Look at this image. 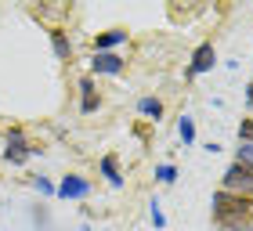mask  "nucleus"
<instances>
[{
    "mask_svg": "<svg viewBox=\"0 0 253 231\" xmlns=\"http://www.w3.org/2000/svg\"><path fill=\"white\" fill-rule=\"evenodd\" d=\"M232 231H239V228H232ZM243 231H250V228H243Z\"/></svg>",
    "mask_w": 253,
    "mask_h": 231,
    "instance_id": "obj_18",
    "label": "nucleus"
},
{
    "mask_svg": "<svg viewBox=\"0 0 253 231\" xmlns=\"http://www.w3.org/2000/svg\"><path fill=\"white\" fill-rule=\"evenodd\" d=\"M156 181H163V184H174V181H177V170L170 166V163H163V166H156Z\"/></svg>",
    "mask_w": 253,
    "mask_h": 231,
    "instance_id": "obj_13",
    "label": "nucleus"
},
{
    "mask_svg": "<svg viewBox=\"0 0 253 231\" xmlns=\"http://www.w3.org/2000/svg\"><path fill=\"white\" fill-rule=\"evenodd\" d=\"M137 112L148 116V119H159V116H163V101H156V98H141V101H137Z\"/></svg>",
    "mask_w": 253,
    "mask_h": 231,
    "instance_id": "obj_9",
    "label": "nucleus"
},
{
    "mask_svg": "<svg viewBox=\"0 0 253 231\" xmlns=\"http://www.w3.org/2000/svg\"><path fill=\"white\" fill-rule=\"evenodd\" d=\"M221 192H243V195H253V173L246 170V166H239V163H232L224 170V188Z\"/></svg>",
    "mask_w": 253,
    "mask_h": 231,
    "instance_id": "obj_2",
    "label": "nucleus"
},
{
    "mask_svg": "<svg viewBox=\"0 0 253 231\" xmlns=\"http://www.w3.org/2000/svg\"><path fill=\"white\" fill-rule=\"evenodd\" d=\"M80 90H84V112H90V109H94V83H90V79H84V83H80Z\"/></svg>",
    "mask_w": 253,
    "mask_h": 231,
    "instance_id": "obj_14",
    "label": "nucleus"
},
{
    "mask_svg": "<svg viewBox=\"0 0 253 231\" xmlns=\"http://www.w3.org/2000/svg\"><path fill=\"white\" fill-rule=\"evenodd\" d=\"M51 47H54V54H58V58H69V51H73L62 33H51Z\"/></svg>",
    "mask_w": 253,
    "mask_h": 231,
    "instance_id": "obj_12",
    "label": "nucleus"
},
{
    "mask_svg": "<svg viewBox=\"0 0 253 231\" xmlns=\"http://www.w3.org/2000/svg\"><path fill=\"white\" fill-rule=\"evenodd\" d=\"M120 43H126V33L123 29H109V33H101V37L94 40V54H105L112 47H120Z\"/></svg>",
    "mask_w": 253,
    "mask_h": 231,
    "instance_id": "obj_7",
    "label": "nucleus"
},
{
    "mask_svg": "<svg viewBox=\"0 0 253 231\" xmlns=\"http://www.w3.org/2000/svg\"><path fill=\"white\" fill-rule=\"evenodd\" d=\"M90 69H94V73H105V76H120V73H123V58H120V54H112V51L94 54Z\"/></svg>",
    "mask_w": 253,
    "mask_h": 231,
    "instance_id": "obj_6",
    "label": "nucleus"
},
{
    "mask_svg": "<svg viewBox=\"0 0 253 231\" xmlns=\"http://www.w3.org/2000/svg\"><path fill=\"white\" fill-rule=\"evenodd\" d=\"M246 101H250V109H253V83L246 87Z\"/></svg>",
    "mask_w": 253,
    "mask_h": 231,
    "instance_id": "obj_17",
    "label": "nucleus"
},
{
    "mask_svg": "<svg viewBox=\"0 0 253 231\" xmlns=\"http://www.w3.org/2000/svg\"><path fill=\"white\" fill-rule=\"evenodd\" d=\"M29 155H33V148H29V141H26V134H22V130H11V134H7V148H4V159H7V163H26Z\"/></svg>",
    "mask_w": 253,
    "mask_h": 231,
    "instance_id": "obj_3",
    "label": "nucleus"
},
{
    "mask_svg": "<svg viewBox=\"0 0 253 231\" xmlns=\"http://www.w3.org/2000/svg\"><path fill=\"white\" fill-rule=\"evenodd\" d=\"M101 173L109 177V184H112V188H120V184H123V177H120V166H116V155H105V159H101Z\"/></svg>",
    "mask_w": 253,
    "mask_h": 231,
    "instance_id": "obj_8",
    "label": "nucleus"
},
{
    "mask_svg": "<svg viewBox=\"0 0 253 231\" xmlns=\"http://www.w3.org/2000/svg\"><path fill=\"white\" fill-rule=\"evenodd\" d=\"M250 213V202L243 199V195H228V192H217L213 195V217L221 221L224 228H232V221H243V217Z\"/></svg>",
    "mask_w": 253,
    "mask_h": 231,
    "instance_id": "obj_1",
    "label": "nucleus"
},
{
    "mask_svg": "<svg viewBox=\"0 0 253 231\" xmlns=\"http://www.w3.org/2000/svg\"><path fill=\"white\" fill-rule=\"evenodd\" d=\"M235 163H239V166H246V170L253 173V145H250V141H243V145L235 148Z\"/></svg>",
    "mask_w": 253,
    "mask_h": 231,
    "instance_id": "obj_10",
    "label": "nucleus"
},
{
    "mask_svg": "<svg viewBox=\"0 0 253 231\" xmlns=\"http://www.w3.org/2000/svg\"><path fill=\"white\" fill-rule=\"evenodd\" d=\"M84 231H90V228H84Z\"/></svg>",
    "mask_w": 253,
    "mask_h": 231,
    "instance_id": "obj_19",
    "label": "nucleus"
},
{
    "mask_svg": "<svg viewBox=\"0 0 253 231\" xmlns=\"http://www.w3.org/2000/svg\"><path fill=\"white\" fill-rule=\"evenodd\" d=\"M213 62H217L213 43H199V47H195V54H192L188 73H192V76H203V73H210V69H213Z\"/></svg>",
    "mask_w": 253,
    "mask_h": 231,
    "instance_id": "obj_5",
    "label": "nucleus"
},
{
    "mask_svg": "<svg viewBox=\"0 0 253 231\" xmlns=\"http://www.w3.org/2000/svg\"><path fill=\"white\" fill-rule=\"evenodd\" d=\"M148 217H152V224H156V228H167V217H163V210H159V202H152Z\"/></svg>",
    "mask_w": 253,
    "mask_h": 231,
    "instance_id": "obj_16",
    "label": "nucleus"
},
{
    "mask_svg": "<svg viewBox=\"0 0 253 231\" xmlns=\"http://www.w3.org/2000/svg\"><path fill=\"white\" fill-rule=\"evenodd\" d=\"M58 195L62 199H87L90 195V181L80 177V173H69V177H62V184H58Z\"/></svg>",
    "mask_w": 253,
    "mask_h": 231,
    "instance_id": "obj_4",
    "label": "nucleus"
},
{
    "mask_svg": "<svg viewBox=\"0 0 253 231\" xmlns=\"http://www.w3.org/2000/svg\"><path fill=\"white\" fill-rule=\"evenodd\" d=\"M177 134H181V141H185V145H192V141H195V123H192V116H181Z\"/></svg>",
    "mask_w": 253,
    "mask_h": 231,
    "instance_id": "obj_11",
    "label": "nucleus"
},
{
    "mask_svg": "<svg viewBox=\"0 0 253 231\" xmlns=\"http://www.w3.org/2000/svg\"><path fill=\"white\" fill-rule=\"evenodd\" d=\"M33 188H37L40 195H58V188H54L47 177H33Z\"/></svg>",
    "mask_w": 253,
    "mask_h": 231,
    "instance_id": "obj_15",
    "label": "nucleus"
}]
</instances>
